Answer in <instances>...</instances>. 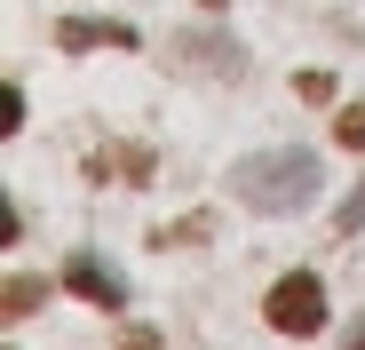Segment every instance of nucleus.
<instances>
[{
  "instance_id": "f257e3e1",
  "label": "nucleus",
  "mask_w": 365,
  "mask_h": 350,
  "mask_svg": "<svg viewBox=\"0 0 365 350\" xmlns=\"http://www.w3.org/2000/svg\"><path fill=\"white\" fill-rule=\"evenodd\" d=\"M318 184H326V175H318V151H255V159H238L230 167V191L238 199H247L255 215H302V207H310L318 199Z\"/></svg>"
},
{
  "instance_id": "f03ea898",
  "label": "nucleus",
  "mask_w": 365,
  "mask_h": 350,
  "mask_svg": "<svg viewBox=\"0 0 365 350\" xmlns=\"http://www.w3.org/2000/svg\"><path fill=\"white\" fill-rule=\"evenodd\" d=\"M262 319H270L278 334H294V342H310V334L326 326V286H318V271H278L270 295H262Z\"/></svg>"
},
{
  "instance_id": "7ed1b4c3",
  "label": "nucleus",
  "mask_w": 365,
  "mask_h": 350,
  "mask_svg": "<svg viewBox=\"0 0 365 350\" xmlns=\"http://www.w3.org/2000/svg\"><path fill=\"white\" fill-rule=\"evenodd\" d=\"M175 64L199 72V80H247V48H230L222 32H182L175 40Z\"/></svg>"
},
{
  "instance_id": "20e7f679",
  "label": "nucleus",
  "mask_w": 365,
  "mask_h": 350,
  "mask_svg": "<svg viewBox=\"0 0 365 350\" xmlns=\"http://www.w3.org/2000/svg\"><path fill=\"white\" fill-rule=\"evenodd\" d=\"M151 175H159L151 144H96L88 151V184H151Z\"/></svg>"
},
{
  "instance_id": "39448f33",
  "label": "nucleus",
  "mask_w": 365,
  "mask_h": 350,
  "mask_svg": "<svg viewBox=\"0 0 365 350\" xmlns=\"http://www.w3.org/2000/svg\"><path fill=\"white\" fill-rule=\"evenodd\" d=\"M56 48H72V56H88V48H143V32L119 24V16H56Z\"/></svg>"
},
{
  "instance_id": "423d86ee",
  "label": "nucleus",
  "mask_w": 365,
  "mask_h": 350,
  "mask_svg": "<svg viewBox=\"0 0 365 350\" xmlns=\"http://www.w3.org/2000/svg\"><path fill=\"white\" fill-rule=\"evenodd\" d=\"M64 286H72L80 303H96V311H119V303H128V279H119L103 255H72V263H64Z\"/></svg>"
},
{
  "instance_id": "0eeeda50",
  "label": "nucleus",
  "mask_w": 365,
  "mask_h": 350,
  "mask_svg": "<svg viewBox=\"0 0 365 350\" xmlns=\"http://www.w3.org/2000/svg\"><path fill=\"white\" fill-rule=\"evenodd\" d=\"M207 239H215V215L207 207H191V215H175V223L151 231V247H207Z\"/></svg>"
},
{
  "instance_id": "6e6552de",
  "label": "nucleus",
  "mask_w": 365,
  "mask_h": 350,
  "mask_svg": "<svg viewBox=\"0 0 365 350\" xmlns=\"http://www.w3.org/2000/svg\"><path fill=\"white\" fill-rule=\"evenodd\" d=\"M48 303V279H32V271H16L9 286H0V319H32Z\"/></svg>"
},
{
  "instance_id": "1a4fd4ad",
  "label": "nucleus",
  "mask_w": 365,
  "mask_h": 350,
  "mask_svg": "<svg viewBox=\"0 0 365 350\" xmlns=\"http://www.w3.org/2000/svg\"><path fill=\"white\" fill-rule=\"evenodd\" d=\"M357 231H365V175H357V191L334 207V239H357Z\"/></svg>"
},
{
  "instance_id": "9d476101",
  "label": "nucleus",
  "mask_w": 365,
  "mask_h": 350,
  "mask_svg": "<svg viewBox=\"0 0 365 350\" xmlns=\"http://www.w3.org/2000/svg\"><path fill=\"white\" fill-rule=\"evenodd\" d=\"M334 144H341V151H365V104H349L341 120H334Z\"/></svg>"
},
{
  "instance_id": "9b49d317",
  "label": "nucleus",
  "mask_w": 365,
  "mask_h": 350,
  "mask_svg": "<svg viewBox=\"0 0 365 350\" xmlns=\"http://www.w3.org/2000/svg\"><path fill=\"white\" fill-rule=\"evenodd\" d=\"M0 128H9V136L24 128V88H16V80H9V88H0Z\"/></svg>"
},
{
  "instance_id": "f8f14e48",
  "label": "nucleus",
  "mask_w": 365,
  "mask_h": 350,
  "mask_svg": "<svg viewBox=\"0 0 365 350\" xmlns=\"http://www.w3.org/2000/svg\"><path fill=\"white\" fill-rule=\"evenodd\" d=\"M294 88H302V96H310V104H334V72H302Z\"/></svg>"
},
{
  "instance_id": "ddd939ff",
  "label": "nucleus",
  "mask_w": 365,
  "mask_h": 350,
  "mask_svg": "<svg viewBox=\"0 0 365 350\" xmlns=\"http://www.w3.org/2000/svg\"><path fill=\"white\" fill-rule=\"evenodd\" d=\"M119 350H159V334H151V326H128V334H119Z\"/></svg>"
},
{
  "instance_id": "4468645a",
  "label": "nucleus",
  "mask_w": 365,
  "mask_h": 350,
  "mask_svg": "<svg viewBox=\"0 0 365 350\" xmlns=\"http://www.w3.org/2000/svg\"><path fill=\"white\" fill-rule=\"evenodd\" d=\"M349 350H365V326H349Z\"/></svg>"
},
{
  "instance_id": "2eb2a0df",
  "label": "nucleus",
  "mask_w": 365,
  "mask_h": 350,
  "mask_svg": "<svg viewBox=\"0 0 365 350\" xmlns=\"http://www.w3.org/2000/svg\"><path fill=\"white\" fill-rule=\"evenodd\" d=\"M199 9H230V0H199Z\"/></svg>"
}]
</instances>
